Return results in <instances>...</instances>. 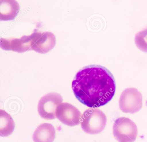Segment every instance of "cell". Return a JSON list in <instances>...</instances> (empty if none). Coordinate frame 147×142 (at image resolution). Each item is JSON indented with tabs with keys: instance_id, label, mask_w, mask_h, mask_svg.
Returning a JSON list of instances; mask_svg holds the SVG:
<instances>
[{
	"instance_id": "7a4b0ae2",
	"label": "cell",
	"mask_w": 147,
	"mask_h": 142,
	"mask_svg": "<svg viewBox=\"0 0 147 142\" xmlns=\"http://www.w3.org/2000/svg\"><path fill=\"white\" fill-rule=\"evenodd\" d=\"M107 121L106 116L102 111L90 108L86 110L82 115V128L87 133L98 134L105 129Z\"/></svg>"
},
{
	"instance_id": "8992f818",
	"label": "cell",
	"mask_w": 147,
	"mask_h": 142,
	"mask_svg": "<svg viewBox=\"0 0 147 142\" xmlns=\"http://www.w3.org/2000/svg\"><path fill=\"white\" fill-rule=\"evenodd\" d=\"M32 50L41 54L50 51L56 44V38L51 32H35L30 35Z\"/></svg>"
},
{
	"instance_id": "30bf717a",
	"label": "cell",
	"mask_w": 147,
	"mask_h": 142,
	"mask_svg": "<svg viewBox=\"0 0 147 142\" xmlns=\"http://www.w3.org/2000/svg\"><path fill=\"white\" fill-rule=\"evenodd\" d=\"M55 133L53 125L43 123L35 130L32 138L34 142H53L55 137Z\"/></svg>"
},
{
	"instance_id": "8fae6325",
	"label": "cell",
	"mask_w": 147,
	"mask_h": 142,
	"mask_svg": "<svg viewBox=\"0 0 147 142\" xmlns=\"http://www.w3.org/2000/svg\"><path fill=\"white\" fill-rule=\"evenodd\" d=\"M15 123L11 115L5 110H0V135L6 137L11 135L14 131Z\"/></svg>"
},
{
	"instance_id": "ba28073f",
	"label": "cell",
	"mask_w": 147,
	"mask_h": 142,
	"mask_svg": "<svg viewBox=\"0 0 147 142\" xmlns=\"http://www.w3.org/2000/svg\"><path fill=\"white\" fill-rule=\"evenodd\" d=\"M0 45L3 50L13 51L20 53L32 50L31 41L30 35H25L20 38H1Z\"/></svg>"
},
{
	"instance_id": "6da1fadb",
	"label": "cell",
	"mask_w": 147,
	"mask_h": 142,
	"mask_svg": "<svg viewBox=\"0 0 147 142\" xmlns=\"http://www.w3.org/2000/svg\"><path fill=\"white\" fill-rule=\"evenodd\" d=\"M76 98L88 107L98 108L107 104L113 98L116 83L112 74L103 66H86L78 71L72 82Z\"/></svg>"
},
{
	"instance_id": "277c9868",
	"label": "cell",
	"mask_w": 147,
	"mask_h": 142,
	"mask_svg": "<svg viewBox=\"0 0 147 142\" xmlns=\"http://www.w3.org/2000/svg\"><path fill=\"white\" fill-rule=\"evenodd\" d=\"M142 94L137 89L129 88L125 90L120 95L119 106L120 110L126 113L134 114L142 107Z\"/></svg>"
},
{
	"instance_id": "52a82bcc",
	"label": "cell",
	"mask_w": 147,
	"mask_h": 142,
	"mask_svg": "<svg viewBox=\"0 0 147 142\" xmlns=\"http://www.w3.org/2000/svg\"><path fill=\"white\" fill-rule=\"evenodd\" d=\"M56 118L62 123L69 126L79 125L81 113L76 107L67 102L62 103L57 108Z\"/></svg>"
},
{
	"instance_id": "7c38bea8",
	"label": "cell",
	"mask_w": 147,
	"mask_h": 142,
	"mask_svg": "<svg viewBox=\"0 0 147 142\" xmlns=\"http://www.w3.org/2000/svg\"><path fill=\"white\" fill-rule=\"evenodd\" d=\"M135 41L136 45L139 50L147 52V28L136 34Z\"/></svg>"
},
{
	"instance_id": "3957f363",
	"label": "cell",
	"mask_w": 147,
	"mask_h": 142,
	"mask_svg": "<svg viewBox=\"0 0 147 142\" xmlns=\"http://www.w3.org/2000/svg\"><path fill=\"white\" fill-rule=\"evenodd\" d=\"M113 129V136L119 142H134L136 139L137 127L129 118L121 117L117 119Z\"/></svg>"
},
{
	"instance_id": "9c48e42d",
	"label": "cell",
	"mask_w": 147,
	"mask_h": 142,
	"mask_svg": "<svg viewBox=\"0 0 147 142\" xmlns=\"http://www.w3.org/2000/svg\"><path fill=\"white\" fill-rule=\"evenodd\" d=\"M20 9L19 3L16 0H0V20H14Z\"/></svg>"
},
{
	"instance_id": "5b68a950",
	"label": "cell",
	"mask_w": 147,
	"mask_h": 142,
	"mask_svg": "<svg viewBox=\"0 0 147 142\" xmlns=\"http://www.w3.org/2000/svg\"><path fill=\"white\" fill-rule=\"evenodd\" d=\"M62 102V97L58 93L52 92L44 96L40 99L38 106L39 115L45 120L55 118L57 108Z\"/></svg>"
}]
</instances>
